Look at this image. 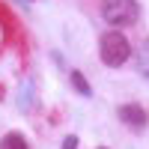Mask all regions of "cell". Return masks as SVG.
I'll use <instances>...</instances> for the list:
<instances>
[{
    "label": "cell",
    "instance_id": "obj_1",
    "mask_svg": "<svg viewBox=\"0 0 149 149\" xmlns=\"http://www.w3.org/2000/svg\"><path fill=\"white\" fill-rule=\"evenodd\" d=\"M98 51H102V63H104V66L119 69V66L131 57V45H128V39H125L119 30H107V33L102 36V42H98Z\"/></svg>",
    "mask_w": 149,
    "mask_h": 149
},
{
    "label": "cell",
    "instance_id": "obj_2",
    "mask_svg": "<svg viewBox=\"0 0 149 149\" xmlns=\"http://www.w3.org/2000/svg\"><path fill=\"white\" fill-rule=\"evenodd\" d=\"M140 15V6L134 0H102V18L113 27H128Z\"/></svg>",
    "mask_w": 149,
    "mask_h": 149
},
{
    "label": "cell",
    "instance_id": "obj_3",
    "mask_svg": "<svg viewBox=\"0 0 149 149\" xmlns=\"http://www.w3.org/2000/svg\"><path fill=\"white\" fill-rule=\"evenodd\" d=\"M119 119L128 122V125H134V128H143L146 125V110L140 104H122L119 107Z\"/></svg>",
    "mask_w": 149,
    "mask_h": 149
},
{
    "label": "cell",
    "instance_id": "obj_4",
    "mask_svg": "<svg viewBox=\"0 0 149 149\" xmlns=\"http://www.w3.org/2000/svg\"><path fill=\"white\" fill-rule=\"evenodd\" d=\"M0 149H27V140L21 134H6V137H0Z\"/></svg>",
    "mask_w": 149,
    "mask_h": 149
},
{
    "label": "cell",
    "instance_id": "obj_5",
    "mask_svg": "<svg viewBox=\"0 0 149 149\" xmlns=\"http://www.w3.org/2000/svg\"><path fill=\"white\" fill-rule=\"evenodd\" d=\"M72 84H74V90L84 93V95H90V93H93V90H90V84H86V78H84L81 72H72Z\"/></svg>",
    "mask_w": 149,
    "mask_h": 149
},
{
    "label": "cell",
    "instance_id": "obj_6",
    "mask_svg": "<svg viewBox=\"0 0 149 149\" xmlns=\"http://www.w3.org/2000/svg\"><path fill=\"white\" fill-rule=\"evenodd\" d=\"M63 149H78V137H74V134H69V137L63 140Z\"/></svg>",
    "mask_w": 149,
    "mask_h": 149
},
{
    "label": "cell",
    "instance_id": "obj_7",
    "mask_svg": "<svg viewBox=\"0 0 149 149\" xmlns=\"http://www.w3.org/2000/svg\"><path fill=\"white\" fill-rule=\"evenodd\" d=\"M146 54H149V42H146Z\"/></svg>",
    "mask_w": 149,
    "mask_h": 149
},
{
    "label": "cell",
    "instance_id": "obj_8",
    "mask_svg": "<svg viewBox=\"0 0 149 149\" xmlns=\"http://www.w3.org/2000/svg\"><path fill=\"white\" fill-rule=\"evenodd\" d=\"M24 3H30V0H24Z\"/></svg>",
    "mask_w": 149,
    "mask_h": 149
}]
</instances>
